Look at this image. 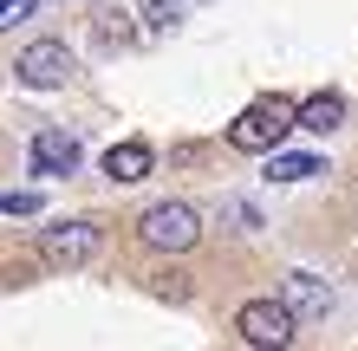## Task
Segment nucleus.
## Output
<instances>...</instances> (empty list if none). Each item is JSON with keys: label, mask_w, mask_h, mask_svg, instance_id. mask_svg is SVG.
<instances>
[{"label": "nucleus", "mask_w": 358, "mask_h": 351, "mask_svg": "<svg viewBox=\"0 0 358 351\" xmlns=\"http://www.w3.org/2000/svg\"><path fill=\"white\" fill-rule=\"evenodd\" d=\"M137 234H143V247H157V254H189V247L202 241V215L189 209V202H150V209L137 215Z\"/></svg>", "instance_id": "nucleus-1"}, {"label": "nucleus", "mask_w": 358, "mask_h": 351, "mask_svg": "<svg viewBox=\"0 0 358 351\" xmlns=\"http://www.w3.org/2000/svg\"><path fill=\"white\" fill-rule=\"evenodd\" d=\"M293 130V98H255L235 124H228V143L235 150H280V137Z\"/></svg>", "instance_id": "nucleus-2"}, {"label": "nucleus", "mask_w": 358, "mask_h": 351, "mask_svg": "<svg viewBox=\"0 0 358 351\" xmlns=\"http://www.w3.org/2000/svg\"><path fill=\"white\" fill-rule=\"evenodd\" d=\"M235 332L255 345V351H287L293 332H300V319H293L280 299H248L241 313H235Z\"/></svg>", "instance_id": "nucleus-3"}, {"label": "nucleus", "mask_w": 358, "mask_h": 351, "mask_svg": "<svg viewBox=\"0 0 358 351\" xmlns=\"http://www.w3.org/2000/svg\"><path fill=\"white\" fill-rule=\"evenodd\" d=\"M98 221H52L46 234H39V260L46 267H59V274H72V267H85L92 254H98Z\"/></svg>", "instance_id": "nucleus-4"}, {"label": "nucleus", "mask_w": 358, "mask_h": 351, "mask_svg": "<svg viewBox=\"0 0 358 351\" xmlns=\"http://www.w3.org/2000/svg\"><path fill=\"white\" fill-rule=\"evenodd\" d=\"M13 72H20V85H33V91H59L72 78V52H66V39H33V46L13 59Z\"/></svg>", "instance_id": "nucleus-5"}, {"label": "nucleus", "mask_w": 358, "mask_h": 351, "mask_svg": "<svg viewBox=\"0 0 358 351\" xmlns=\"http://www.w3.org/2000/svg\"><path fill=\"white\" fill-rule=\"evenodd\" d=\"M27 156H33V170H39V176H72L85 150H78V137H72V130H39Z\"/></svg>", "instance_id": "nucleus-6"}, {"label": "nucleus", "mask_w": 358, "mask_h": 351, "mask_svg": "<svg viewBox=\"0 0 358 351\" xmlns=\"http://www.w3.org/2000/svg\"><path fill=\"white\" fill-rule=\"evenodd\" d=\"M280 306L293 319H326L332 313V293H326V280H313V274H287L280 280Z\"/></svg>", "instance_id": "nucleus-7"}, {"label": "nucleus", "mask_w": 358, "mask_h": 351, "mask_svg": "<svg viewBox=\"0 0 358 351\" xmlns=\"http://www.w3.org/2000/svg\"><path fill=\"white\" fill-rule=\"evenodd\" d=\"M150 170H157V150H150V143H137V137L104 150V176H111V182H143Z\"/></svg>", "instance_id": "nucleus-8"}, {"label": "nucleus", "mask_w": 358, "mask_h": 351, "mask_svg": "<svg viewBox=\"0 0 358 351\" xmlns=\"http://www.w3.org/2000/svg\"><path fill=\"white\" fill-rule=\"evenodd\" d=\"M293 124H300V130H339L345 124V98L339 91H313L306 105H293Z\"/></svg>", "instance_id": "nucleus-9"}, {"label": "nucleus", "mask_w": 358, "mask_h": 351, "mask_svg": "<svg viewBox=\"0 0 358 351\" xmlns=\"http://www.w3.org/2000/svg\"><path fill=\"white\" fill-rule=\"evenodd\" d=\"M320 170H326V163H320V156H306V150H293V156L273 150V163H267V176H273V182H306V176H320Z\"/></svg>", "instance_id": "nucleus-10"}, {"label": "nucleus", "mask_w": 358, "mask_h": 351, "mask_svg": "<svg viewBox=\"0 0 358 351\" xmlns=\"http://www.w3.org/2000/svg\"><path fill=\"white\" fill-rule=\"evenodd\" d=\"M137 7H143V20H150L157 33H176L182 27V0H137Z\"/></svg>", "instance_id": "nucleus-11"}, {"label": "nucleus", "mask_w": 358, "mask_h": 351, "mask_svg": "<svg viewBox=\"0 0 358 351\" xmlns=\"http://www.w3.org/2000/svg\"><path fill=\"white\" fill-rule=\"evenodd\" d=\"M33 0H0V27H13V20H27Z\"/></svg>", "instance_id": "nucleus-12"}]
</instances>
